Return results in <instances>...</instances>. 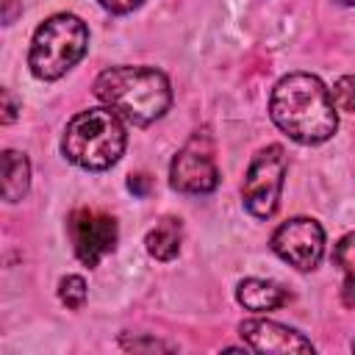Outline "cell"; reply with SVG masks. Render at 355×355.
Wrapping results in <instances>:
<instances>
[{
	"mask_svg": "<svg viewBox=\"0 0 355 355\" xmlns=\"http://www.w3.org/2000/svg\"><path fill=\"white\" fill-rule=\"evenodd\" d=\"M180 241H183V225L180 219L175 216H164L155 222V227L147 233L144 244H147V252L155 258V261H172L178 252H180Z\"/></svg>",
	"mask_w": 355,
	"mask_h": 355,
	"instance_id": "obj_11",
	"label": "cell"
},
{
	"mask_svg": "<svg viewBox=\"0 0 355 355\" xmlns=\"http://www.w3.org/2000/svg\"><path fill=\"white\" fill-rule=\"evenodd\" d=\"M352 349H355V341H352Z\"/></svg>",
	"mask_w": 355,
	"mask_h": 355,
	"instance_id": "obj_21",
	"label": "cell"
},
{
	"mask_svg": "<svg viewBox=\"0 0 355 355\" xmlns=\"http://www.w3.org/2000/svg\"><path fill=\"white\" fill-rule=\"evenodd\" d=\"M172 189L183 194H208L219 183V169L214 158V141L205 130L191 133V139L178 150L169 166Z\"/></svg>",
	"mask_w": 355,
	"mask_h": 355,
	"instance_id": "obj_6",
	"label": "cell"
},
{
	"mask_svg": "<svg viewBox=\"0 0 355 355\" xmlns=\"http://www.w3.org/2000/svg\"><path fill=\"white\" fill-rule=\"evenodd\" d=\"M94 97L130 125L144 128L166 114L172 89L166 75L155 67H111L97 75Z\"/></svg>",
	"mask_w": 355,
	"mask_h": 355,
	"instance_id": "obj_2",
	"label": "cell"
},
{
	"mask_svg": "<svg viewBox=\"0 0 355 355\" xmlns=\"http://www.w3.org/2000/svg\"><path fill=\"white\" fill-rule=\"evenodd\" d=\"M330 97H333L336 111L355 114V75L338 78V80L333 83V89H330Z\"/></svg>",
	"mask_w": 355,
	"mask_h": 355,
	"instance_id": "obj_15",
	"label": "cell"
},
{
	"mask_svg": "<svg viewBox=\"0 0 355 355\" xmlns=\"http://www.w3.org/2000/svg\"><path fill=\"white\" fill-rule=\"evenodd\" d=\"M28 186H31V164L25 153L6 150L3 153V200L19 202L28 194Z\"/></svg>",
	"mask_w": 355,
	"mask_h": 355,
	"instance_id": "obj_12",
	"label": "cell"
},
{
	"mask_svg": "<svg viewBox=\"0 0 355 355\" xmlns=\"http://www.w3.org/2000/svg\"><path fill=\"white\" fill-rule=\"evenodd\" d=\"M122 347L125 349H169V344H161L155 338H122Z\"/></svg>",
	"mask_w": 355,
	"mask_h": 355,
	"instance_id": "obj_17",
	"label": "cell"
},
{
	"mask_svg": "<svg viewBox=\"0 0 355 355\" xmlns=\"http://www.w3.org/2000/svg\"><path fill=\"white\" fill-rule=\"evenodd\" d=\"M58 297H61V302H64L67 308L80 311L83 302H86V280H83L80 275H67V277H61V283H58Z\"/></svg>",
	"mask_w": 355,
	"mask_h": 355,
	"instance_id": "obj_13",
	"label": "cell"
},
{
	"mask_svg": "<svg viewBox=\"0 0 355 355\" xmlns=\"http://www.w3.org/2000/svg\"><path fill=\"white\" fill-rule=\"evenodd\" d=\"M341 3H347V6H355V0H341Z\"/></svg>",
	"mask_w": 355,
	"mask_h": 355,
	"instance_id": "obj_20",
	"label": "cell"
},
{
	"mask_svg": "<svg viewBox=\"0 0 355 355\" xmlns=\"http://www.w3.org/2000/svg\"><path fill=\"white\" fill-rule=\"evenodd\" d=\"M67 230L72 239V250L80 263L97 266L103 255L114 252L116 247V219L97 211V208H78L67 219Z\"/></svg>",
	"mask_w": 355,
	"mask_h": 355,
	"instance_id": "obj_7",
	"label": "cell"
},
{
	"mask_svg": "<svg viewBox=\"0 0 355 355\" xmlns=\"http://www.w3.org/2000/svg\"><path fill=\"white\" fill-rule=\"evenodd\" d=\"M333 261L344 272V280H355V233H347L344 239H338L333 250Z\"/></svg>",
	"mask_w": 355,
	"mask_h": 355,
	"instance_id": "obj_14",
	"label": "cell"
},
{
	"mask_svg": "<svg viewBox=\"0 0 355 355\" xmlns=\"http://www.w3.org/2000/svg\"><path fill=\"white\" fill-rule=\"evenodd\" d=\"M105 11H111V14H128V11H133V8H139L144 0H97Z\"/></svg>",
	"mask_w": 355,
	"mask_h": 355,
	"instance_id": "obj_16",
	"label": "cell"
},
{
	"mask_svg": "<svg viewBox=\"0 0 355 355\" xmlns=\"http://www.w3.org/2000/svg\"><path fill=\"white\" fill-rule=\"evenodd\" d=\"M61 153L80 169L100 172L114 166L125 153L122 116L108 105L75 114L64 130Z\"/></svg>",
	"mask_w": 355,
	"mask_h": 355,
	"instance_id": "obj_3",
	"label": "cell"
},
{
	"mask_svg": "<svg viewBox=\"0 0 355 355\" xmlns=\"http://www.w3.org/2000/svg\"><path fill=\"white\" fill-rule=\"evenodd\" d=\"M0 97H3V125H8V122H14L17 119V100L11 97V92L8 89H3L0 92Z\"/></svg>",
	"mask_w": 355,
	"mask_h": 355,
	"instance_id": "obj_18",
	"label": "cell"
},
{
	"mask_svg": "<svg viewBox=\"0 0 355 355\" xmlns=\"http://www.w3.org/2000/svg\"><path fill=\"white\" fill-rule=\"evenodd\" d=\"M269 116L288 139L300 144H322L338 128L330 89L311 72H291L275 83Z\"/></svg>",
	"mask_w": 355,
	"mask_h": 355,
	"instance_id": "obj_1",
	"label": "cell"
},
{
	"mask_svg": "<svg viewBox=\"0 0 355 355\" xmlns=\"http://www.w3.org/2000/svg\"><path fill=\"white\" fill-rule=\"evenodd\" d=\"M272 250L294 269L308 272L324 255V230L311 216H294L272 233Z\"/></svg>",
	"mask_w": 355,
	"mask_h": 355,
	"instance_id": "obj_8",
	"label": "cell"
},
{
	"mask_svg": "<svg viewBox=\"0 0 355 355\" xmlns=\"http://www.w3.org/2000/svg\"><path fill=\"white\" fill-rule=\"evenodd\" d=\"M286 169H288V158L280 144H269L252 155L241 183V200L255 219H269L277 211Z\"/></svg>",
	"mask_w": 355,
	"mask_h": 355,
	"instance_id": "obj_5",
	"label": "cell"
},
{
	"mask_svg": "<svg viewBox=\"0 0 355 355\" xmlns=\"http://www.w3.org/2000/svg\"><path fill=\"white\" fill-rule=\"evenodd\" d=\"M236 300L247 308V311H255V313H263V311H275V308H283L291 294L272 283V280H261V277H247L239 283L236 288Z\"/></svg>",
	"mask_w": 355,
	"mask_h": 355,
	"instance_id": "obj_10",
	"label": "cell"
},
{
	"mask_svg": "<svg viewBox=\"0 0 355 355\" xmlns=\"http://www.w3.org/2000/svg\"><path fill=\"white\" fill-rule=\"evenodd\" d=\"M89 50V28L75 14H53L44 19L31 42L28 67L39 80L67 75Z\"/></svg>",
	"mask_w": 355,
	"mask_h": 355,
	"instance_id": "obj_4",
	"label": "cell"
},
{
	"mask_svg": "<svg viewBox=\"0 0 355 355\" xmlns=\"http://www.w3.org/2000/svg\"><path fill=\"white\" fill-rule=\"evenodd\" d=\"M239 333L252 352H313L311 338L272 319H247Z\"/></svg>",
	"mask_w": 355,
	"mask_h": 355,
	"instance_id": "obj_9",
	"label": "cell"
},
{
	"mask_svg": "<svg viewBox=\"0 0 355 355\" xmlns=\"http://www.w3.org/2000/svg\"><path fill=\"white\" fill-rule=\"evenodd\" d=\"M341 300L347 308H355V280H344L341 286Z\"/></svg>",
	"mask_w": 355,
	"mask_h": 355,
	"instance_id": "obj_19",
	"label": "cell"
}]
</instances>
